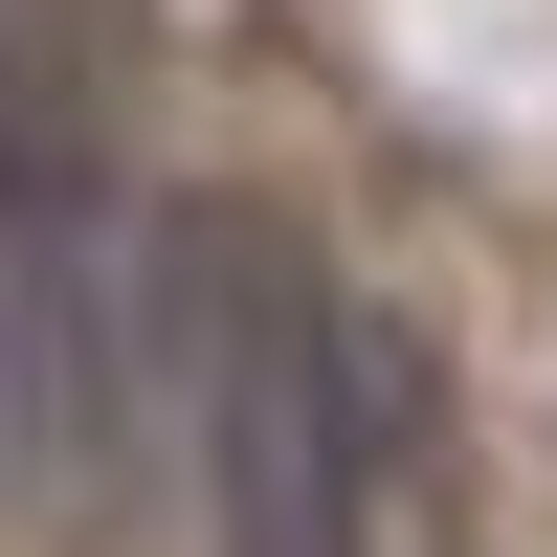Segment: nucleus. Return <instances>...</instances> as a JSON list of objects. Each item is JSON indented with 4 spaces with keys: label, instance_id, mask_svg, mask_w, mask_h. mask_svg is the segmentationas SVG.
<instances>
[{
    "label": "nucleus",
    "instance_id": "1",
    "mask_svg": "<svg viewBox=\"0 0 557 557\" xmlns=\"http://www.w3.org/2000/svg\"><path fill=\"white\" fill-rule=\"evenodd\" d=\"M157 357H178V424H201L223 557H380L401 535V491H424V357L290 223L178 201L157 223Z\"/></svg>",
    "mask_w": 557,
    "mask_h": 557
},
{
    "label": "nucleus",
    "instance_id": "2",
    "mask_svg": "<svg viewBox=\"0 0 557 557\" xmlns=\"http://www.w3.org/2000/svg\"><path fill=\"white\" fill-rule=\"evenodd\" d=\"M89 380H112V268H89V134L67 89L0 45V491H45L89 446Z\"/></svg>",
    "mask_w": 557,
    "mask_h": 557
}]
</instances>
